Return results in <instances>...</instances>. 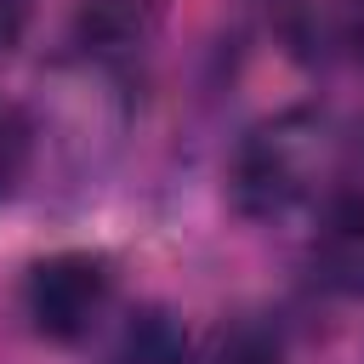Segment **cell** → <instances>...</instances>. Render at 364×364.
<instances>
[{"label": "cell", "mask_w": 364, "mask_h": 364, "mask_svg": "<svg viewBox=\"0 0 364 364\" xmlns=\"http://www.w3.org/2000/svg\"><path fill=\"white\" fill-rule=\"evenodd\" d=\"M318 284L336 296H364V182L324 199L318 239H313Z\"/></svg>", "instance_id": "obj_3"}, {"label": "cell", "mask_w": 364, "mask_h": 364, "mask_svg": "<svg viewBox=\"0 0 364 364\" xmlns=\"http://www.w3.org/2000/svg\"><path fill=\"white\" fill-rule=\"evenodd\" d=\"M108 301H114V273L91 250H57V256L34 262L23 279V313H28L34 336L57 341V347L85 341L102 324Z\"/></svg>", "instance_id": "obj_2"}, {"label": "cell", "mask_w": 364, "mask_h": 364, "mask_svg": "<svg viewBox=\"0 0 364 364\" xmlns=\"http://www.w3.org/2000/svg\"><path fill=\"white\" fill-rule=\"evenodd\" d=\"M159 17H165V0H85V11H80L85 51L119 57L125 46H142Z\"/></svg>", "instance_id": "obj_4"}, {"label": "cell", "mask_w": 364, "mask_h": 364, "mask_svg": "<svg viewBox=\"0 0 364 364\" xmlns=\"http://www.w3.org/2000/svg\"><path fill=\"white\" fill-rule=\"evenodd\" d=\"M336 119L313 102L279 108L262 125H250V136L239 142L233 165H228V193L239 205V216L250 222H284L318 199H330L336 182Z\"/></svg>", "instance_id": "obj_1"}, {"label": "cell", "mask_w": 364, "mask_h": 364, "mask_svg": "<svg viewBox=\"0 0 364 364\" xmlns=\"http://www.w3.org/2000/svg\"><path fill=\"white\" fill-rule=\"evenodd\" d=\"M28 23H34V0H0V57H11L23 46Z\"/></svg>", "instance_id": "obj_8"}, {"label": "cell", "mask_w": 364, "mask_h": 364, "mask_svg": "<svg viewBox=\"0 0 364 364\" xmlns=\"http://www.w3.org/2000/svg\"><path fill=\"white\" fill-rule=\"evenodd\" d=\"M34 154H40V131H34V114L11 97H0V199H11L28 171H34Z\"/></svg>", "instance_id": "obj_6"}, {"label": "cell", "mask_w": 364, "mask_h": 364, "mask_svg": "<svg viewBox=\"0 0 364 364\" xmlns=\"http://www.w3.org/2000/svg\"><path fill=\"white\" fill-rule=\"evenodd\" d=\"M210 364H279V341H267L262 330H233L216 341Z\"/></svg>", "instance_id": "obj_7"}, {"label": "cell", "mask_w": 364, "mask_h": 364, "mask_svg": "<svg viewBox=\"0 0 364 364\" xmlns=\"http://www.w3.org/2000/svg\"><path fill=\"white\" fill-rule=\"evenodd\" d=\"M102 364H193V347L182 336V324H171L165 313H142Z\"/></svg>", "instance_id": "obj_5"}]
</instances>
